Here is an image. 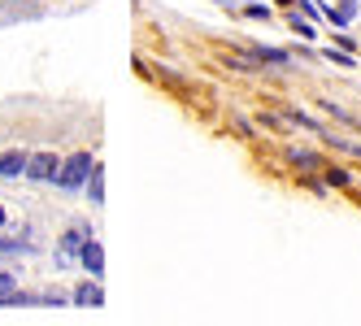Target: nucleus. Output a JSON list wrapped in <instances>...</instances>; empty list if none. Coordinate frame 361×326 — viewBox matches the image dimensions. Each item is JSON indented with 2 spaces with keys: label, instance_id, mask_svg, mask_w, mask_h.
Returning a JSON list of instances; mask_svg holds the SVG:
<instances>
[{
  "label": "nucleus",
  "instance_id": "13",
  "mask_svg": "<svg viewBox=\"0 0 361 326\" xmlns=\"http://www.w3.org/2000/svg\"><path fill=\"white\" fill-rule=\"evenodd\" d=\"M353 179H348V170L344 165H326V187H348Z\"/></svg>",
  "mask_w": 361,
  "mask_h": 326
},
{
  "label": "nucleus",
  "instance_id": "16",
  "mask_svg": "<svg viewBox=\"0 0 361 326\" xmlns=\"http://www.w3.org/2000/svg\"><path fill=\"white\" fill-rule=\"evenodd\" d=\"M244 13H248V18H270V9H266V5H248Z\"/></svg>",
  "mask_w": 361,
  "mask_h": 326
},
{
  "label": "nucleus",
  "instance_id": "12",
  "mask_svg": "<svg viewBox=\"0 0 361 326\" xmlns=\"http://www.w3.org/2000/svg\"><path fill=\"white\" fill-rule=\"evenodd\" d=\"M322 57H326L331 65H340V70H353V65H357V57H353V53H344V48H326Z\"/></svg>",
  "mask_w": 361,
  "mask_h": 326
},
{
  "label": "nucleus",
  "instance_id": "11",
  "mask_svg": "<svg viewBox=\"0 0 361 326\" xmlns=\"http://www.w3.org/2000/svg\"><path fill=\"white\" fill-rule=\"evenodd\" d=\"M83 244H87V235H83V231H66L61 253H66V257H79V253H83Z\"/></svg>",
  "mask_w": 361,
  "mask_h": 326
},
{
  "label": "nucleus",
  "instance_id": "2",
  "mask_svg": "<svg viewBox=\"0 0 361 326\" xmlns=\"http://www.w3.org/2000/svg\"><path fill=\"white\" fill-rule=\"evenodd\" d=\"M57 170H61V157L57 153H35L27 161V179H35V183H57Z\"/></svg>",
  "mask_w": 361,
  "mask_h": 326
},
{
  "label": "nucleus",
  "instance_id": "3",
  "mask_svg": "<svg viewBox=\"0 0 361 326\" xmlns=\"http://www.w3.org/2000/svg\"><path fill=\"white\" fill-rule=\"evenodd\" d=\"M27 153H18V148H9V153H0V179H27Z\"/></svg>",
  "mask_w": 361,
  "mask_h": 326
},
{
  "label": "nucleus",
  "instance_id": "15",
  "mask_svg": "<svg viewBox=\"0 0 361 326\" xmlns=\"http://www.w3.org/2000/svg\"><path fill=\"white\" fill-rule=\"evenodd\" d=\"M335 48H344V53H353V48H357V39H353V35H335Z\"/></svg>",
  "mask_w": 361,
  "mask_h": 326
},
{
  "label": "nucleus",
  "instance_id": "5",
  "mask_svg": "<svg viewBox=\"0 0 361 326\" xmlns=\"http://www.w3.org/2000/svg\"><path fill=\"white\" fill-rule=\"evenodd\" d=\"M252 61L257 65H288L292 53H283V48H266V44H252Z\"/></svg>",
  "mask_w": 361,
  "mask_h": 326
},
{
  "label": "nucleus",
  "instance_id": "17",
  "mask_svg": "<svg viewBox=\"0 0 361 326\" xmlns=\"http://www.w3.org/2000/svg\"><path fill=\"white\" fill-rule=\"evenodd\" d=\"M274 5H283V9H292V5H296V0H274Z\"/></svg>",
  "mask_w": 361,
  "mask_h": 326
},
{
  "label": "nucleus",
  "instance_id": "1",
  "mask_svg": "<svg viewBox=\"0 0 361 326\" xmlns=\"http://www.w3.org/2000/svg\"><path fill=\"white\" fill-rule=\"evenodd\" d=\"M92 153H74L70 161H61V170H57V187L61 192H79L83 183H87V174H92Z\"/></svg>",
  "mask_w": 361,
  "mask_h": 326
},
{
  "label": "nucleus",
  "instance_id": "18",
  "mask_svg": "<svg viewBox=\"0 0 361 326\" xmlns=\"http://www.w3.org/2000/svg\"><path fill=\"white\" fill-rule=\"evenodd\" d=\"M5 222H9V213H5V205H0V227H5Z\"/></svg>",
  "mask_w": 361,
  "mask_h": 326
},
{
  "label": "nucleus",
  "instance_id": "6",
  "mask_svg": "<svg viewBox=\"0 0 361 326\" xmlns=\"http://www.w3.org/2000/svg\"><path fill=\"white\" fill-rule=\"evenodd\" d=\"M70 300H74V305H92V309H100V305H105V291H100V283H79Z\"/></svg>",
  "mask_w": 361,
  "mask_h": 326
},
{
  "label": "nucleus",
  "instance_id": "7",
  "mask_svg": "<svg viewBox=\"0 0 361 326\" xmlns=\"http://www.w3.org/2000/svg\"><path fill=\"white\" fill-rule=\"evenodd\" d=\"M288 27H292V35H300V39H318V31H314V18H305L296 5L288 9Z\"/></svg>",
  "mask_w": 361,
  "mask_h": 326
},
{
  "label": "nucleus",
  "instance_id": "8",
  "mask_svg": "<svg viewBox=\"0 0 361 326\" xmlns=\"http://www.w3.org/2000/svg\"><path fill=\"white\" fill-rule=\"evenodd\" d=\"M357 9H361V0H344V5L326 9V22H331V27H348V22L357 18Z\"/></svg>",
  "mask_w": 361,
  "mask_h": 326
},
{
  "label": "nucleus",
  "instance_id": "9",
  "mask_svg": "<svg viewBox=\"0 0 361 326\" xmlns=\"http://www.w3.org/2000/svg\"><path fill=\"white\" fill-rule=\"evenodd\" d=\"M87 200L92 205H105V170L100 165H92V174H87Z\"/></svg>",
  "mask_w": 361,
  "mask_h": 326
},
{
  "label": "nucleus",
  "instance_id": "4",
  "mask_svg": "<svg viewBox=\"0 0 361 326\" xmlns=\"http://www.w3.org/2000/svg\"><path fill=\"white\" fill-rule=\"evenodd\" d=\"M79 261H83V270L92 274V279H100V274H105V248H100L96 239H87L83 253H79Z\"/></svg>",
  "mask_w": 361,
  "mask_h": 326
},
{
  "label": "nucleus",
  "instance_id": "14",
  "mask_svg": "<svg viewBox=\"0 0 361 326\" xmlns=\"http://www.w3.org/2000/svg\"><path fill=\"white\" fill-rule=\"evenodd\" d=\"M13 291H18V279H13V274H0V305H9Z\"/></svg>",
  "mask_w": 361,
  "mask_h": 326
},
{
  "label": "nucleus",
  "instance_id": "10",
  "mask_svg": "<svg viewBox=\"0 0 361 326\" xmlns=\"http://www.w3.org/2000/svg\"><path fill=\"white\" fill-rule=\"evenodd\" d=\"M288 161H292L296 170H309V174H314V170H322V157H318V153H305V148H292V153H288Z\"/></svg>",
  "mask_w": 361,
  "mask_h": 326
}]
</instances>
